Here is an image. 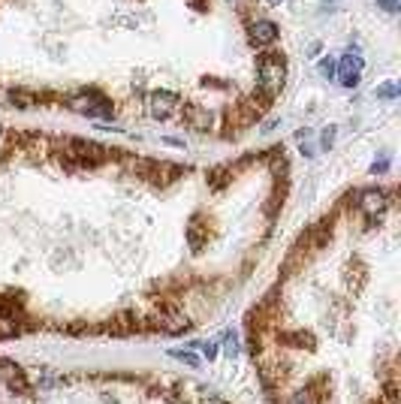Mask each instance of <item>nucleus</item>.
Listing matches in <instances>:
<instances>
[{"mask_svg": "<svg viewBox=\"0 0 401 404\" xmlns=\"http://www.w3.org/2000/svg\"><path fill=\"white\" fill-rule=\"evenodd\" d=\"M287 85V61L284 54H263L257 64V88L263 97H275L281 94Z\"/></svg>", "mask_w": 401, "mask_h": 404, "instance_id": "nucleus-1", "label": "nucleus"}, {"mask_svg": "<svg viewBox=\"0 0 401 404\" xmlns=\"http://www.w3.org/2000/svg\"><path fill=\"white\" fill-rule=\"evenodd\" d=\"M70 109L79 112V115H88V118H109V115H112V103H109L103 94H97V91H88V94L73 97L70 100Z\"/></svg>", "mask_w": 401, "mask_h": 404, "instance_id": "nucleus-2", "label": "nucleus"}, {"mask_svg": "<svg viewBox=\"0 0 401 404\" xmlns=\"http://www.w3.org/2000/svg\"><path fill=\"white\" fill-rule=\"evenodd\" d=\"M178 109H181V100H178V94H172V91H154L148 97V115L154 121H169Z\"/></svg>", "mask_w": 401, "mask_h": 404, "instance_id": "nucleus-3", "label": "nucleus"}, {"mask_svg": "<svg viewBox=\"0 0 401 404\" xmlns=\"http://www.w3.org/2000/svg\"><path fill=\"white\" fill-rule=\"evenodd\" d=\"M0 384H4L6 389H13L16 396H25V392L30 389L25 372H21L16 362H9V359H0Z\"/></svg>", "mask_w": 401, "mask_h": 404, "instance_id": "nucleus-4", "label": "nucleus"}, {"mask_svg": "<svg viewBox=\"0 0 401 404\" xmlns=\"http://www.w3.org/2000/svg\"><path fill=\"white\" fill-rule=\"evenodd\" d=\"M335 76H338V82L344 88H356L359 85V78H362V58L359 54H344V58L338 61Z\"/></svg>", "mask_w": 401, "mask_h": 404, "instance_id": "nucleus-5", "label": "nucleus"}, {"mask_svg": "<svg viewBox=\"0 0 401 404\" xmlns=\"http://www.w3.org/2000/svg\"><path fill=\"white\" fill-rule=\"evenodd\" d=\"M389 208V194H383V190H362L359 194V211L362 215H369V218H381L383 211Z\"/></svg>", "mask_w": 401, "mask_h": 404, "instance_id": "nucleus-6", "label": "nucleus"}, {"mask_svg": "<svg viewBox=\"0 0 401 404\" xmlns=\"http://www.w3.org/2000/svg\"><path fill=\"white\" fill-rule=\"evenodd\" d=\"M277 25L275 21H269V18H257V21H251V28H248V37H251V42L257 49H263V46H272V42L277 40Z\"/></svg>", "mask_w": 401, "mask_h": 404, "instance_id": "nucleus-7", "label": "nucleus"}, {"mask_svg": "<svg viewBox=\"0 0 401 404\" xmlns=\"http://www.w3.org/2000/svg\"><path fill=\"white\" fill-rule=\"evenodd\" d=\"M184 121H187V124H191L193 130H199V133H208V130H211V121H215V118H211V112H208L205 106H196V103H191V106L184 109Z\"/></svg>", "mask_w": 401, "mask_h": 404, "instance_id": "nucleus-8", "label": "nucleus"}, {"mask_svg": "<svg viewBox=\"0 0 401 404\" xmlns=\"http://www.w3.org/2000/svg\"><path fill=\"white\" fill-rule=\"evenodd\" d=\"M18 332H21V326L16 317H0V338H13Z\"/></svg>", "mask_w": 401, "mask_h": 404, "instance_id": "nucleus-9", "label": "nucleus"}, {"mask_svg": "<svg viewBox=\"0 0 401 404\" xmlns=\"http://www.w3.org/2000/svg\"><path fill=\"white\" fill-rule=\"evenodd\" d=\"M9 100H13L18 109H33V106H37V97L28 94V91H13V94H9Z\"/></svg>", "mask_w": 401, "mask_h": 404, "instance_id": "nucleus-10", "label": "nucleus"}, {"mask_svg": "<svg viewBox=\"0 0 401 404\" xmlns=\"http://www.w3.org/2000/svg\"><path fill=\"white\" fill-rule=\"evenodd\" d=\"M284 404H320V401H317V396L311 389H302V392H293Z\"/></svg>", "mask_w": 401, "mask_h": 404, "instance_id": "nucleus-11", "label": "nucleus"}, {"mask_svg": "<svg viewBox=\"0 0 401 404\" xmlns=\"http://www.w3.org/2000/svg\"><path fill=\"white\" fill-rule=\"evenodd\" d=\"M187 242H191L193 254H199V251H203V232H199V223H196V220L191 223V230H187Z\"/></svg>", "mask_w": 401, "mask_h": 404, "instance_id": "nucleus-12", "label": "nucleus"}, {"mask_svg": "<svg viewBox=\"0 0 401 404\" xmlns=\"http://www.w3.org/2000/svg\"><path fill=\"white\" fill-rule=\"evenodd\" d=\"M191 347H196V350H203V356L208 359V362L217 356V341H193Z\"/></svg>", "mask_w": 401, "mask_h": 404, "instance_id": "nucleus-13", "label": "nucleus"}, {"mask_svg": "<svg viewBox=\"0 0 401 404\" xmlns=\"http://www.w3.org/2000/svg\"><path fill=\"white\" fill-rule=\"evenodd\" d=\"M317 70H320V76H323V78H329V82H332V78H335V70H338V64L332 61V58H323Z\"/></svg>", "mask_w": 401, "mask_h": 404, "instance_id": "nucleus-14", "label": "nucleus"}, {"mask_svg": "<svg viewBox=\"0 0 401 404\" xmlns=\"http://www.w3.org/2000/svg\"><path fill=\"white\" fill-rule=\"evenodd\" d=\"M169 356H172V359H178V362H184V365H191V368H196V365H199V359H196L193 353H187V350H169Z\"/></svg>", "mask_w": 401, "mask_h": 404, "instance_id": "nucleus-15", "label": "nucleus"}, {"mask_svg": "<svg viewBox=\"0 0 401 404\" xmlns=\"http://www.w3.org/2000/svg\"><path fill=\"white\" fill-rule=\"evenodd\" d=\"M54 380H58V377L52 374V368H42V374L37 377V386H40L42 392H46V389H52V386H54Z\"/></svg>", "mask_w": 401, "mask_h": 404, "instance_id": "nucleus-16", "label": "nucleus"}, {"mask_svg": "<svg viewBox=\"0 0 401 404\" xmlns=\"http://www.w3.org/2000/svg\"><path fill=\"white\" fill-rule=\"evenodd\" d=\"M224 344H227L224 350H227L229 356H236V353H239V335H236V332H224Z\"/></svg>", "mask_w": 401, "mask_h": 404, "instance_id": "nucleus-17", "label": "nucleus"}, {"mask_svg": "<svg viewBox=\"0 0 401 404\" xmlns=\"http://www.w3.org/2000/svg\"><path fill=\"white\" fill-rule=\"evenodd\" d=\"M377 97H383V100H395L398 97V85L395 82H389L383 88H377Z\"/></svg>", "mask_w": 401, "mask_h": 404, "instance_id": "nucleus-18", "label": "nucleus"}, {"mask_svg": "<svg viewBox=\"0 0 401 404\" xmlns=\"http://www.w3.org/2000/svg\"><path fill=\"white\" fill-rule=\"evenodd\" d=\"M335 142V127H329V130H323V136H320V145L323 148H329V145Z\"/></svg>", "mask_w": 401, "mask_h": 404, "instance_id": "nucleus-19", "label": "nucleus"}, {"mask_svg": "<svg viewBox=\"0 0 401 404\" xmlns=\"http://www.w3.org/2000/svg\"><path fill=\"white\" fill-rule=\"evenodd\" d=\"M377 4H381L383 9H389V13H395V9H398V4H401V0H377Z\"/></svg>", "mask_w": 401, "mask_h": 404, "instance_id": "nucleus-20", "label": "nucleus"}, {"mask_svg": "<svg viewBox=\"0 0 401 404\" xmlns=\"http://www.w3.org/2000/svg\"><path fill=\"white\" fill-rule=\"evenodd\" d=\"M386 170H389V163H386V160H381V163H371V172H374V175H383Z\"/></svg>", "mask_w": 401, "mask_h": 404, "instance_id": "nucleus-21", "label": "nucleus"}, {"mask_svg": "<svg viewBox=\"0 0 401 404\" xmlns=\"http://www.w3.org/2000/svg\"><path fill=\"white\" fill-rule=\"evenodd\" d=\"M0 139H4V127H0Z\"/></svg>", "mask_w": 401, "mask_h": 404, "instance_id": "nucleus-22", "label": "nucleus"}, {"mask_svg": "<svg viewBox=\"0 0 401 404\" xmlns=\"http://www.w3.org/2000/svg\"><path fill=\"white\" fill-rule=\"evenodd\" d=\"M0 386H4V384H0Z\"/></svg>", "mask_w": 401, "mask_h": 404, "instance_id": "nucleus-23", "label": "nucleus"}]
</instances>
